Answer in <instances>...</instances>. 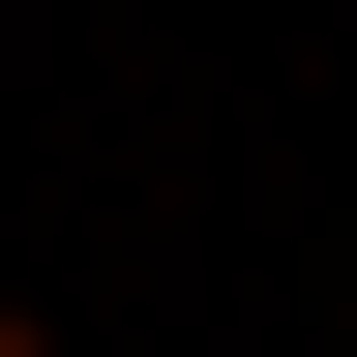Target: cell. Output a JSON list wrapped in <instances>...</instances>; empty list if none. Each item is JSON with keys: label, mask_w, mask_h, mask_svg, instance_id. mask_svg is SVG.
<instances>
[{"label": "cell", "mask_w": 357, "mask_h": 357, "mask_svg": "<svg viewBox=\"0 0 357 357\" xmlns=\"http://www.w3.org/2000/svg\"><path fill=\"white\" fill-rule=\"evenodd\" d=\"M0 357H60V328H0Z\"/></svg>", "instance_id": "1"}]
</instances>
